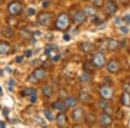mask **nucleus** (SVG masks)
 <instances>
[{
    "label": "nucleus",
    "instance_id": "f257e3e1",
    "mask_svg": "<svg viewBox=\"0 0 130 128\" xmlns=\"http://www.w3.org/2000/svg\"><path fill=\"white\" fill-rule=\"evenodd\" d=\"M55 25H56V30H61V31L67 30L70 26V16L67 13H65V12H62V13L59 14L56 20Z\"/></svg>",
    "mask_w": 130,
    "mask_h": 128
},
{
    "label": "nucleus",
    "instance_id": "f03ea898",
    "mask_svg": "<svg viewBox=\"0 0 130 128\" xmlns=\"http://www.w3.org/2000/svg\"><path fill=\"white\" fill-rule=\"evenodd\" d=\"M91 63L95 68H102L107 64L106 56L102 52H96L92 56Z\"/></svg>",
    "mask_w": 130,
    "mask_h": 128
},
{
    "label": "nucleus",
    "instance_id": "7ed1b4c3",
    "mask_svg": "<svg viewBox=\"0 0 130 128\" xmlns=\"http://www.w3.org/2000/svg\"><path fill=\"white\" fill-rule=\"evenodd\" d=\"M106 68L108 70V72H109L110 74H118L121 71V66L118 60L111 59L107 62Z\"/></svg>",
    "mask_w": 130,
    "mask_h": 128
},
{
    "label": "nucleus",
    "instance_id": "20e7f679",
    "mask_svg": "<svg viewBox=\"0 0 130 128\" xmlns=\"http://www.w3.org/2000/svg\"><path fill=\"white\" fill-rule=\"evenodd\" d=\"M23 5L19 1H12L11 3L9 4L8 5V12L11 16H17L19 15L22 12Z\"/></svg>",
    "mask_w": 130,
    "mask_h": 128
},
{
    "label": "nucleus",
    "instance_id": "39448f33",
    "mask_svg": "<svg viewBox=\"0 0 130 128\" xmlns=\"http://www.w3.org/2000/svg\"><path fill=\"white\" fill-rule=\"evenodd\" d=\"M52 19V14L50 12H40L37 16V22L42 26H48Z\"/></svg>",
    "mask_w": 130,
    "mask_h": 128
},
{
    "label": "nucleus",
    "instance_id": "423d86ee",
    "mask_svg": "<svg viewBox=\"0 0 130 128\" xmlns=\"http://www.w3.org/2000/svg\"><path fill=\"white\" fill-rule=\"evenodd\" d=\"M88 16L83 10H77L73 16V22L77 26H81L87 21Z\"/></svg>",
    "mask_w": 130,
    "mask_h": 128
},
{
    "label": "nucleus",
    "instance_id": "0eeeda50",
    "mask_svg": "<svg viewBox=\"0 0 130 128\" xmlns=\"http://www.w3.org/2000/svg\"><path fill=\"white\" fill-rule=\"evenodd\" d=\"M99 94L102 99H105L107 100H112L114 97V92L108 87V85L102 86L99 89Z\"/></svg>",
    "mask_w": 130,
    "mask_h": 128
},
{
    "label": "nucleus",
    "instance_id": "6e6552de",
    "mask_svg": "<svg viewBox=\"0 0 130 128\" xmlns=\"http://www.w3.org/2000/svg\"><path fill=\"white\" fill-rule=\"evenodd\" d=\"M119 7L115 0H108L106 4V12L109 16L115 15L116 12L118 11Z\"/></svg>",
    "mask_w": 130,
    "mask_h": 128
},
{
    "label": "nucleus",
    "instance_id": "1a4fd4ad",
    "mask_svg": "<svg viewBox=\"0 0 130 128\" xmlns=\"http://www.w3.org/2000/svg\"><path fill=\"white\" fill-rule=\"evenodd\" d=\"M73 120L75 122H79L85 117V111L83 107H75L71 113Z\"/></svg>",
    "mask_w": 130,
    "mask_h": 128
},
{
    "label": "nucleus",
    "instance_id": "9d476101",
    "mask_svg": "<svg viewBox=\"0 0 130 128\" xmlns=\"http://www.w3.org/2000/svg\"><path fill=\"white\" fill-rule=\"evenodd\" d=\"M79 48L81 51L85 54H90L95 49V44L90 42H81L79 43Z\"/></svg>",
    "mask_w": 130,
    "mask_h": 128
},
{
    "label": "nucleus",
    "instance_id": "9b49d317",
    "mask_svg": "<svg viewBox=\"0 0 130 128\" xmlns=\"http://www.w3.org/2000/svg\"><path fill=\"white\" fill-rule=\"evenodd\" d=\"M24 96H29L31 103H36L37 100V90L30 87V88H26L23 92Z\"/></svg>",
    "mask_w": 130,
    "mask_h": 128
},
{
    "label": "nucleus",
    "instance_id": "f8f14e48",
    "mask_svg": "<svg viewBox=\"0 0 130 128\" xmlns=\"http://www.w3.org/2000/svg\"><path fill=\"white\" fill-rule=\"evenodd\" d=\"M100 122L103 126H111L114 123V119L110 114L103 112V113H102L100 116Z\"/></svg>",
    "mask_w": 130,
    "mask_h": 128
},
{
    "label": "nucleus",
    "instance_id": "ddd939ff",
    "mask_svg": "<svg viewBox=\"0 0 130 128\" xmlns=\"http://www.w3.org/2000/svg\"><path fill=\"white\" fill-rule=\"evenodd\" d=\"M32 75L37 80V81H40V80H43V79H44L45 77H47L48 72H47V70L43 68H37L33 71Z\"/></svg>",
    "mask_w": 130,
    "mask_h": 128
},
{
    "label": "nucleus",
    "instance_id": "4468645a",
    "mask_svg": "<svg viewBox=\"0 0 130 128\" xmlns=\"http://www.w3.org/2000/svg\"><path fill=\"white\" fill-rule=\"evenodd\" d=\"M92 96L90 93L86 89H82L80 94H79V100L83 104H88L91 100Z\"/></svg>",
    "mask_w": 130,
    "mask_h": 128
},
{
    "label": "nucleus",
    "instance_id": "2eb2a0df",
    "mask_svg": "<svg viewBox=\"0 0 130 128\" xmlns=\"http://www.w3.org/2000/svg\"><path fill=\"white\" fill-rule=\"evenodd\" d=\"M56 120L57 125L60 127H64L67 125V123H68V118L63 113V112H61L56 115Z\"/></svg>",
    "mask_w": 130,
    "mask_h": 128
},
{
    "label": "nucleus",
    "instance_id": "dca6fc26",
    "mask_svg": "<svg viewBox=\"0 0 130 128\" xmlns=\"http://www.w3.org/2000/svg\"><path fill=\"white\" fill-rule=\"evenodd\" d=\"M97 7H95V6H94L93 5H87L84 7V10H83V11L85 12V14L87 15L88 17H94V16H95L97 15Z\"/></svg>",
    "mask_w": 130,
    "mask_h": 128
},
{
    "label": "nucleus",
    "instance_id": "f3484780",
    "mask_svg": "<svg viewBox=\"0 0 130 128\" xmlns=\"http://www.w3.org/2000/svg\"><path fill=\"white\" fill-rule=\"evenodd\" d=\"M84 120H85V123L87 124L88 125H95L96 122H97V117L95 113H89L88 114L85 115L84 117Z\"/></svg>",
    "mask_w": 130,
    "mask_h": 128
},
{
    "label": "nucleus",
    "instance_id": "a211bd4d",
    "mask_svg": "<svg viewBox=\"0 0 130 128\" xmlns=\"http://www.w3.org/2000/svg\"><path fill=\"white\" fill-rule=\"evenodd\" d=\"M57 51H58L57 46L55 44H49L46 46L44 53L46 56H50V57H52V56H54L56 54H57Z\"/></svg>",
    "mask_w": 130,
    "mask_h": 128
},
{
    "label": "nucleus",
    "instance_id": "6ab92c4d",
    "mask_svg": "<svg viewBox=\"0 0 130 128\" xmlns=\"http://www.w3.org/2000/svg\"><path fill=\"white\" fill-rule=\"evenodd\" d=\"M120 47V43L117 40L108 39L107 42V49L109 51H116Z\"/></svg>",
    "mask_w": 130,
    "mask_h": 128
},
{
    "label": "nucleus",
    "instance_id": "aec40b11",
    "mask_svg": "<svg viewBox=\"0 0 130 128\" xmlns=\"http://www.w3.org/2000/svg\"><path fill=\"white\" fill-rule=\"evenodd\" d=\"M78 100L75 97H67L64 100V104L68 108H73L78 105Z\"/></svg>",
    "mask_w": 130,
    "mask_h": 128
},
{
    "label": "nucleus",
    "instance_id": "412c9836",
    "mask_svg": "<svg viewBox=\"0 0 130 128\" xmlns=\"http://www.w3.org/2000/svg\"><path fill=\"white\" fill-rule=\"evenodd\" d=\"M121 102L124 106H130V94L123 92L121 96Z\"/></svg>",
    "mask_w": 130,
    "mask_h": 128
},
{
    "label": "nucleus",
    "instance_id": "4be33fe9",
    "mask_svg": "<svg viewBox=\"0 0 130 128\" xmlns=\"http://www.w3.org/2000/svg\"><path fill=\"white\" fill-rule=\"evenodd\" d=\"M10 45L6 42H0V54H6L10 52Z\"/></svg>",
    "mask_w": 130,
    "mask_h": 128
},
{
    "label": "nucleus",
    "instance_id": "5701e85b",
    "mask_svg": "<svg viewBox=\"0 0 130 128\" xmlns=\"http://www.w3.org/2000/svg\"><path fill=\"white\" fill-rule=\"evenodd\" d=\"M94 68H95V67L93 66V64L91 63V62H84V63H83V72H85V73H88V74H89V75H93L94 73H95Z\"/></svg>",
    "mask_w": 130,
    "mask_h": 128
},
{
    "label": "nucleus",
    "instance_id": "b1692460",
    "mask_svg": "<svg viewBox=\"0 0 130 128\" xmlns=\"http://www.w3.org/2000/svg\"><path fill=\"white\" fill-rule=\"evenodd\" d=\"M42 92H43V94L47 98H50L54 94V90L49 85H46L43 86V88H42Z\"/></svg>",
    "mask_w": 130,
    "mask_h": 128
},
{
    "label": "nucleus",
    "instance_id": "393cba45",
    "mask_svg": "<svg viewBox=\"0 0 130 128\" xmlns=\"http://www.w3.org/2000/svg\"><path fill=\"white\" fill-rule=\"evenodd\" d=\"M52 106H53V108H55L56 110L59 111V112H65V111H66V108H67V106H65V104L62 103V102L60 101V100H56V101L54 102V103L52 104Z\"/></svg>",
    "mask_w": 130,
    "mask_h": 128
},
{
    "label": "nucleus",
    "instance_id": "a878e982",
    "mask_svg": "<svg viewBox=\"0 0 130 128\" xmlns=\"http://www.w3.org/2000/svg\"><path fill=\"white\" fill-rule=\"evenodd\" d=\"M78 79L81 82H83V83L90 82V81H92V75H89V74H88V73L83 72V74L80 75Z\"/></svg>",
    "mask_w": 130,
    "mask_h": 128
},
{
    "label": "nucleus",
    "instance_id": "bb28decb",
    "mask_svg": "<svg viewBox=\"0 0 130 128\" xmlns=\"http://www.w3.org/2000/svg\"><path fill=\"white\" fill-rule=\"evenodd\" d=\"M2 34H3L4 36L7 37V38H10L14 35V30L10 27H5V28L2 29Z\"/></svg>",
    "mask_w": 130,
    "mask_h": 128
},
{
    "label": "nucleus",
    "instance_id": "cd10ccee",
    "mask_svg": "<svg viewBox=\"0 0 130 128\" xmlns=\"http://www.w3.org/2000/svg\"><path fill=\"white\" fill-rule=\"evenodd\" d=\"M43 114H44L45 118L47 119L49 121H53L54 120V114L50 109H48V108L43 109Z\"/></svg>",
    "mask_w": 130,
    "mask_h": 128
},
{
    "label": "nucleus",
    "instance_id": "c85d7f7f",
    "mask_svg": "<svg viewBox=\"0 0 130 128\" xmlns=\"http://www.w3.org/2000/svg\"><path fill=\"white\" fill-rule=\"evenodd\" d=\"M97 106H98V107H99L100 109H102V111L105 109L107 106H109L108 103V100H105V99H100L99 100H98V102H97Z\"/></svg>",
    "mask_w": 130,
    "mask_h": 128
},
{
    "label": "nucleus",
    "instance_id": "c756f323",
    "mask_svg": "<svg viewBox=\"0 0 130 128\" xmlns=\"http://www.w3.org/2000/svg\"><path fill=\"white\" fill-rule=\"evenodd\" d=\"M89 2L91 3V5L97 8H102L105 5V0H89Z\"/></svg>",
    "mask_w": 130,
    "mask_h": 128
},
{
    "label": "nucleus",
    "instance_id": "7c9ffc66",
    "mask_svg": "<svg viewBox=\"0 0 130 128\" xmlns=\"http://www.w3.org/2000/svg\"><path fill=\"white\" fill-rule=\"evenodd\" d=\"M120 30H121V32H122L123 34H125V35L128 34L130 32V29L127 25H121V26H120Z\"/></svg>",
    "mask_w": 130,
    "mask_h": 128
},
{
    "label": "nucleus",
    "instance_id": "2f4dec72",
    "mask_svg": "<svg viewBox=\"0 0 130 128\" xmlns=\"http://www.w3.org/2000/svg\"><path fill=\"white\" fill-rule=\"evenodd\" d=\"M122 88H123V91L124 92H127V93L130 94V83H128V82L124 83L122 86Z\"/></svg>",
    "mask_w": 130,
    "mask_h": 128
},
{
    "label": "nucleus",
    "instance_id": "473e14b6",
    "mask_svg": "<svg viewBox=\"0 0 130 128\" xmlns=\"http://www.w3.org/2000/svg\"><path fill=\"white\" fill-rule=\"evenodd\" d=\"M92 23L95 24H102V20H101L97 16H94V17H92Z\"/></svg>",
    "mask_w": 130,
    "mask_h": 128
},
{
    "label": "nucleus",
    "instance_id": "72a5a7b5",
    "mask_svg": "<svg viewBox=\"0 0 130 128\" xmlns=\"http://www.w3.org/2000/svg\"><path fill=\"white\" fill-rule=\"evenodd\" d=\"M122 20L124 21L126 24H130V13L126 14V15L122 17Z\"/></svg>",
    "mask_w": 130,
    "mask_h": 128
},
{
    "label": "nucleus",
    "instance_id": "f704fd0d",
    "mask_svg": "<svg viewBox=\"0 0 130 128\" xmlns=\"http://www.w3.org/2000/svg\"><path fill=\"white\" fill-rule=\"evenodd\" d=\"M14 85H15V81L13 79H10L9 81V90L10 91H12L14 87Z\"/></svg>",
    "mask_w": 130,
    "mask_h": 128
},
{
    "label": "nucleus",
    "instance_id": "c9c22d12",
    "mask_svg": "<svg viewBox=\"0 0 130 128\" xmlns=\"http://www.w3.org/2000/svg\"><path fill=\"white\" fill-rule=\"evenodd\" d=\"M103 112H104V113H108V114H110V115H111V114H112V113H113V108L111 107L110 106H107V107L103 110Z\"/></svg>",
    "mask_w": 130,
    "mask_h": 128
},
{
    "label": "nucleus",
    "instance_id": "e433bc0d",
    "mask_svg": "<svg viewBox=\"0 0 130 128\" xmlns=\"http://www.w3.org/2000/svg\"><path fill=\"white\" fill-rule=\"evenodd\" d=\"M60 58H61L60 54H59V53H57V54H56L54 56H52V57H51V59H52V61H53V62H58V61L60 60Z\"/></svg>",
    "mask_w": 130,
    "mask_h": 128
},
{
    "label": "nucleus",
    "instance_id": "4c0bfd02",
    "mask_svg": "<svg viewBox=\"0 0 130 128\" xmlns=\"http://www.w3.org/2000/svg\"><path fill=\"white\" fill-rule=\"evenodd\" d=\"M36 14V10L34 8H30L28 9V15L29 16H34Z\"/></svg>",
    "mask_w": 130,
    "mask_h": 128
},
{
    "label": "nucleus",
    "instance_id": "58836bf2",
    "mask_svg": "<svg viewBox=\"0 0 130 128\" xmlns=\"http://www.w3.org/2000/svg\"><path fill=\"white\" fill-rule=\"evenodd\" d=\"M24 56H18L16 57V62H18V63H21V62H23V61H24Z\"/></svg>",
    "mask_w": 130,
    "mask_h": 128
},
{
    "label": "nucleus",
    "instance_id": "ea45409f",
    "mask_svg": "<svg viewBox=\"0 0 130 128\" xmlns=\"http://www.w3.org/2000/svg\"><path fill=\"white\" fill-rule=\"evenodd\" d=\"M32 50H30V49H27L26 51H25V56L26 57H31V56H32Z\"/></svg>",
    "mask_w": 130,
    "mask_h": 128
},
{
    "label": "nucleus",
    "instance_id": "a19ab883",
    "mask_svg": "<svg viewBox=\"0 0 130 128\" xmlns=\"http://www.w3.org/2000/svg\"><path fill=\"white\" fill-rule=\"evenodd\" d=\"M63 39H64V41H66V42H69V41H70V35H69V34H65L63 35Z\"/></svg>",
    "mask_w": 130,
    "mask_h": 128
},
{
    "label": "nucleus",
    "instance_id": "79ce46f5",
    "mask_svg": "<svg viewBox=\"0 0 130 128\" xmlns=\"http://www.w3.org/2000/svg\"><path fill=\"white\" fill-rule=\"evenodd\" d=\"M50 1H44L43 3V8H48L50 6Z\"/></svg>",
    "mask_w": 130,
    "mask_h": 128
},
{
    "label": "nucleus",
    "instance_id": "37998d69",
    "mask_svg": "<svg viewBox=\"0 0 130 128\" xmlns=\"http://www.w3.org/2000/svg\"><path fill=\"white\" fill-rule=\"evenodd\" d=\"M0 126L1 127H5L6 125L5 122H3V121H0Z\"/></svg>",
    "mask_w": 130,
    "mask_h": 128
},
{
    "label": "nucleus",
    "instance_id": "c03bdc74",
    "mask_svg": "<svg viewBox=\"0 0 130 128\" xmlns=\"http://www.w3.org/2000/svg\"><path fill=\"white\" fill-rule=\"evenodd\" d=\"M119 2H121V3H125V2H127V0H118Z\"/></svg>",
    "mask_w": 130,
    "mask_h": 128
},
{
    "label": "nucleus",
    "instance_id": "a18cd8bd",
    "mask_svg": "<svg viewBox=\"0 0 130 128\" xmlns=\"http://www.w3.org/2000/svg\"><path fill=\"white\" fill-rule=\"evenodd\" d=\"M0 94H2V88L0 87Z\"/></svg>",
    "mask_w": 130,
    "mask_h": 128
},
{
    "label": "nucleus",
    "instance_id": "49530a36",
    "mask_svg": "<svg viewBox=\"0 0 130 128\" xmlns=\"http://www.w3.org/2000/svg\"><path fill=\"white\" fill-rule=\"evenodd\" d=\"M0 109H1V105H0Z\"/></svg>",
    "mask_w": 130,
    "mask_h": 128
}]
</instances>
